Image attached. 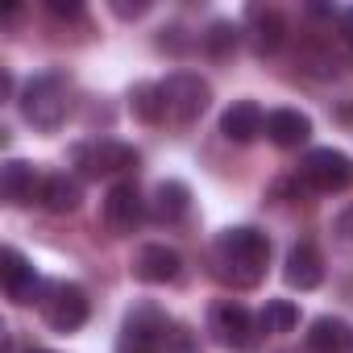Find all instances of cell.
I'll return each mask as SVG.
<instances>
[{
	"mask_svg": "<svg viewBox=\"0 0 353 353\" xmlns=\"http://www.w3.org/2000/svg\"><path fill=\"white\" fill-rule=\"evenodd\" d=\"M112 13L117 17H141V13H150V0H137V5H112Z\"/></svg>",
	"mask_w": 353,
	"mask_h": 353,
	"instance_id": "26",
	"label": "cell"
},
{
	"mask_svg": "<svg viewBox=\"0 0 353 353\" xmlns=\"http://www.w3.org/2000/svg\"><path fill=\"white\" fill-rule=\"evenodd\" d=\"M166 328H170V320L158 303H137L121 324L117 353H166V341H170Z\"/></svg>",
	"mask_w": 353,
	"mask_h": 353,
	"instance_id": "4",
	"label": "cell"
},
{
	"mask_svg": "<svg viewBox=\"0 0 353 353\" xmlns=\"http://www.w3.org/2000/svg\"><path fill=\"white\" fill-rule=\"evenodd\" d=\"M200 42H204V50H208L212 59H225V54H233V50H237L241 30H237L233 21H212V26H208V34H204Z\"/></svg>",
	"mask_w": 353,
	"mask_h": 353,
	"instance_id": "22",
	"label": "cell"
},
{
	"mask_svg": "<svg viewBox=\"0 0 353 353\" xmlns=\"http://www.w3.org/2000/svg\"><path fill=\"white\" fill-rule=\"evenodd\" d=\"M75 166L88 174V179H117L125 170H137V150L121 137H92V141H79L71 150Z\"/></svg>",
	"mask_w": 353,
	"mask_h": 353,
	"instance_id": "3",
	"label": "cell"
},
{
	"mask_svg": "<svg viewBox=\"0 0 353 353\" xmlns=\"http://www.w3.org/2000/svg\"><path fill=\"white\" fill-rule=\"evenodd\" d=\"M250 42L258 54H274L287 42V21L274 9H250Z\"/></svg>",
	"mask_w": 353,
	"mask_h": 353,
	"instance_id": "19",
	"label": "cell"
},
{
	"mask_svg": "<svg viewBox=\"0 0 353 353\" xmlns=\"http://www.w3.org/2000/svg\"><path fill=\"white\" fill-rule=\"evenodd\" d=\"M21 117L38 129V133H59L67 112H71V79L67 71H42L21 88Z\"/></svg>",
	"mask_w": 353,
	"mask_h": 353,
	"instance_id": "2",
	"label": "cell"
},
{
	"mask_svg": "<svg viewBox=\"0 0 353 353\" xmlns=\"http://www.w3.org/2000/svg\"><path fill=\"white\" fill-rule=\"evenodd\" d=\"M332 237H336L345 250H353V204H345V208L336 212V221H332Z\"/></svg>",
	"mask_w": 353,
	"mask_h": 353,
	"instance_id": "24",
	"label": "cell"
},
{
	"mask_svg": "<svg viewBox=\"0 0 353 353\" xmlns=\"http://www.w3.org/2000/svg\"><path fill=\"white\" fill-rule=\"evenodd\" d=\"M353 349V328L341 316H320L307 328V353H345Z\"/></svg>",
	"mask_w": 353,
	"mask_h": 353,
	"instance_id": "18",
	"label": "cell"
},
{
	"mask_svg": "<svg viewBox=\"0 0 353 353\" xmlns=\"http://www.w3.org/2000/svg\"><path fill=\"white\" fill-rule=\"evenodd\" d=\"M341 34H345V42L353 46V9H345V13H341Z\"/></svg>",
	"mask_w": 353,
	"mask_h": 353,
	"instance_id": "27",
	"label": "cell"
},
{
	"mask_svg": "<svg viewBox=\"0 0 353 353\" xmlns=\"http://www.w3.org/2000/svg\"><path fill=\"white\" fill-rule=\"evenodd\" d=\"M266 137L279 150H299L312 137V121L299 108H274V112H266Z\"/></svg>",
	"mask_w": 353,
	"mask_h": 353,
	"instance_id": "14",
	"label": "cell"
},
{
	"mask_svg": "<svg viewBox=\"0 0 353 353\" xmlns=\"http://www.w3.org/2000/svg\"><path fill=\"white\" fill-rule=\"evenodd\" d=\"M162 96H166V117L179 121V125L200 121L208 112V104H212V88L196 71H174V75H166L162 79Z\"/></svg>",
	"mask_w": 353,
	"mask_h": 353,
	"instance_id": "6",
	"label": "cell"
},
{
	"mask_svg": "<svg viewBox=\"0 0 353 353\" xmlns=\"http://www.w3.org/2000/svg\"><path fill=\"white\" fill-rule=\"evenodd\" d=\"M208 332L216 336V345H225L233 353H250L262 336L258 316L245 303H233V299H221V303L208 307Z\"/></svg>",
	"mask_w": 353,
	"mask_h": 353,
	"instance_id": "5",
	"label": "cell"
},
{
	"mask_svg": "<svg viewBox=\"0 0 353 353\" xmlns=\"http://www.w3.org/2000/svg\"><path fill=\"white\" fill-rule=\"evenodd\" d=\"M262 129H266V117H262V108L254 100H237V104H229L221 112V133L229 141H237V145H250Z\"/></svg>",
	"mask_w": 353,
	"mask_h": 353,
	"instance_id": "17",
	"label": "cell"
},
{
	"mask_svg": "<svg viewBox=\"0 0 353 353\" xmlns=\"http://www.w3.org/2000/svg\"><path fill=\"white\" fill-rule=\"evenodd\" d=\"M270 266V237L254 225H233L225 233H216L212 241V274L233 287V291H250L266 279Z\"/></svg>",
	"mask_w": 353,
	"mask_h": 353,
	"instance_id": "1",
	"label": "cell"
},
{
	"mask_svg": "<svg viewBox=\"0 0 353 353\" xmlns=\"http://www.w3.org/2000/svg\"><path fill=\"white\" fill-rule=\"evenodd\" d=\"M192 208V188L183 179H162L150 196V216L158 225H174V221H183Z\"/></svg>",
	"mask_w": 353,
	"mask_h": 353,
	"instance_id": "15",
	"label": "cell"
},
{
	"mask_svg": "<svg viewBox=\"0 0 353 353\" xmlns=\"http://www.w3.org/2000/svg\"><path fill=\"white\" fill-rule=\"evenodd\" d=\"M179 270H183V258L174 254L170 245H141L137 254H133V279L137 283H150V287H158V283H174L179 279Z\"/></svg>",
	"mask_w": 353,
	"mask_h": 353,
	"instance_id": "12",
	"label": "cell"
},
{
	"mask_svg": "<svg viewBox=\"0 0 353 353\" xmlns=\"http://www.w3.org/2000/svg\"><path fill=\"white\" fill-rule=\"evenodd\" d=\"M129 112H133L141 125H162V121H166L162 83H133V88H129Z\"/></svg>",
	"mask_w": 353,
	"mask_h": 353,
	"instance_id": "20",
	"label": "cell"
},
{
	"mask_svg": "<svg viewBox=\"0 0 353 353\" xmlns=\"http://www.w3.org/2000/svg\"><path fill=\"white\" fill-rule=\"evenodd\" d=\"M30 353H50V349H30Z\"/></svg>",
	"mask_w": 353,
	"mask_h": 353,
	"instance_id": "28",
	"label": "cell"
},
{
	"mask_svg": "<svg viewBox=\"0 0 353 353\" xmlns=\"http://www.w3.org/2000/svg\"><path fill=\"white\" fill-rule=\"evenodd\" d=\"M283 279H287V287H295V291H316V287L324 283V258H320V250H316L312 241L291 245V250H287V262H283Z\"/></svg>",
	"mask_w": 353,
	"mask_h": 353,
	"instance_id": "13",
	"label": "cell"
},
{
	"mask_svg": "<svg viewBox=\"0 0 353 353\" xmlns=\"http://www.w3.org/2000/svg\"><path fill=\"white\" fill-rule=\"evenodd\" d=\"M46 9H50L54 17H79V5H75V0H46Z\"/></svg>",
	"mask_w": 353,
	"mask_h": 353,
	"instance_id": "25",
	"label": "cell"
},
{
	"mask_svg": "<svg viewBox=\"0 0 353 353\" xmlns=\"http://www.w3.org/2000/svg\"><path fill=\"white\" fill-rule=\"evenodd\" d=\"M79 200H83V183L75 179V174L54 170V174H46V179H42V196H38V204H42L46 212L67 216V212L79 208Z\"/></svg>",
	"mask_w": 353,
	"mask_h": 353,
	"instance_id": "16",
	"label": "cell"
},
{
	"mask_svg": "<svg viewBox=\"0 0 353 353\" xmlns=\"http://www.w3.org/2000/svg\"><path fill=\"white\" fill-rule=\"evenodd\" d=\"M42 179H46V174H38L34 162L9 158L5 166H0V196H5V204L21 208V204H30V200L42 196Z\"/></svg>",
	"mask_w": 353,
	"mask_h": 353,
	"instance_id": "11",
	"label": "cell"
},
{
	"mask_svg": "<svg viewBox=\"0 0 353 353\" xmlns=\"http://www.w3.org/2000/svg\"><path fill=\"white\" fill-rule=\"evenodd\" d=\"M299 179L316 192H345V188H353V158L332 145L307 150L299 162Z\"/></svg>",
	"mask_w": 353,
	"mask_h": 353,
	"instance_id": "8",
	"label": "cell"
},
{
	"mask_svg": "<svg viewBox=\"0 0 353 353\" xmlns=\"http://www.w3.org/2000/svg\"><path fill=\"white\" fill-rule=\"evenodd\" d=\"M299 324V307L291 299H266V307L258 312V328L270 332V336H283Z\"/></svg>",
	"mask_w": 353,
	"mask_h": 353,
	"instance_id": "21",
	"label": "cell"
},
{
	"mask_svg": "<svg viewBox=\"0 0 353 353\" xmlns=\"http://www.w3.org/2000/svg\"><path fill=\"white\" fill-rule=\"evenodd\" d=\"M0 283H5V291H9L13 303H42V295L50 287V283L38 279V270L30 266V258L17 245L0 250Z\"/></svg>",
	"mask_w": 353,
	"mask_h": 353,
	"instance_id": "9",
	"label": "cell"
},
{
	"mask_svg": "<svg viewBox=\"0 0 353 353\" xmlns=\"http://www.w3.org/2000/svg\"><path fill=\"white\" fill-rule=\"evenodd\" d=\"M38 307H42V320H46L54 332H75V328H83L88 316H92L88 291H83L79 283H50Z\"/></svg>",
	"mask_w": 353,
	"mask_h": 353,
	"instance_id": "7",
	"label": "cell"
},
{
	"mask_svg": "<svg viewBox=\"0 0 353 353\" xmlns=\"http://www.w3.org/2000/svg\"><path fill=\"white\" fill-rule=\"evenodd\" d=\"M145 200H141V192L133 188V183H112L108 188V196H104V225L117 233V237H125V233H133L141 221H145Z\"/></svg>",
	"mask_w": 353,
	"mask_h": 353,
	"instance_id": "10",
	"label": "cell"
},
{
	"mask_svg": "<svg viewBox=\"0 0 353 353\" xmlns=\"http://www.w3.org/2000/svg\"><path fill=\"white\" fill-rule=\"evenodd\" d=\"M166 353H200V341H196V332L179 324V328L170 332V341H166Z\"/></svg>",
	"mask_w": 353,
	"mask_h": 353,
	"instance_id": "23",
	"label": "cell"
}]
</instances>
